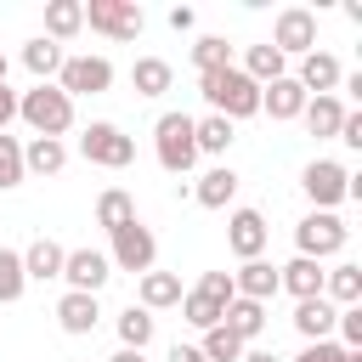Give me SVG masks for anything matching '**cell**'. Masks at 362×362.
<instances>
[{"instance_id":"1","label":"cell","mask_w":362,"mask_h":362,"mask_svg":"<svg viewBox=\"0 0 362 362\" xmlns=\"http://www.w3.org/2000/svg\"><path fill=\"white\" fill-rule=\"evenodd\" d=\"M198 96H204V102H209V113H221L226 124H238V119H255V113H260V85H255L243 68L198 74Z\"/></svg>"},{"instance_id":"2","label":"cell","mask_w":362,"mask_h":362,"mask_svg":"<svg viewBox=\"0 0 362 362\" xmlns=\"http://www.w3.org/2000/svg\"><path fill=\"white\" fill-rule=\"evenodd\" d=\"M17 119H23L34 136L62 141V136L74 130V102H68L57 85H34V90H23V96H17Z\"/></svg>"},{"instance_id":"3","label":"cell","mask_w":362,"mask_h":362,"mask_svg":"<svg viewBox=\"0 0 362 362\" xmlns=\"http://www.w3.org/2000/svg\"><path fill=\"white\" fill-rule=\"evenodd\" d=\"M153 153L170 175H187L198 164V141H192V113H158L153 124Z\"/></svg>"},{"instance_id":"4","label":"cell","mask_w":362,"mask_h":362,"mask_svg":"<svg viewBox=\"0 0 362 362\" xmlns=\"http://www.w3.org/2000/svg\"><path fill=\"white\" fill-rule=\"evenodd\" d=\"M300 187H305V198H311L317 209H334V204H345V198H362V181H356L345 164H334V158H311V164L300 170Z\"/></svg>"},{"instance_id":"5","label":"cell","mask_w":362,"mask_h":362,"mask_svg":"<svg viewBox=\"0 0 362 362\" xmlns=\"http://www.w3.org/2000/svg\"><path fill=\"white\" fill-rule=\"evenodd\" d=\"M79 153H85L90 164H102V170H124V164H136V136H124L119 124L96 119V124H85Z\"/></svg>"},{"instance_id":"6","label":"cell","mask_w":362,"mask_h":362,"mask_svg":"<svg viewBox=\"0 0 362 362\" xmlns=\"http://www.w3.org/2000/svg\"><path fill=\"white\" fill-rule=\"evenodd\" d=\"M345 238H351V226H345L334 209H311V215L294 226V243H300L305 260H328V255H339Z\"/></svg>"},{"instance_id":"7","label":"cell","mask_w":362,"mask_h":362,"mask_svg":"<svg viewBox=\"0 0 362 362\" xmlns=\"http://www.w3.org/2000/svg\"><path fill=\"white\" fill-rule=\"evenodd\" d=\"M85 28H96L107 40H136L147 28V17L136 0H85Z\"/></svg>"},{"instance_id":"8","label":"cell","mask_w":362,"mask_h":362,"mask_svg":"<svg viewBox=\"0 0 362 362\" xmlns=\"http://www.w3.org/2000/svg\"><path fill=\"white\" fill-rule=\"evenodd\" d=\"M113 85V62L107 57H62L57 68V90L74 102V96H102Z\"/></svg>"},{"instance_id":"9","label":"cell","mask_w":362,"mask_h":362,"mask_svg":"<svg viewBox=\"0 0 362 362\" xmlns=\"http://www.w3.org/2000/svg\"><path fill=\"white\" fill-rule=\"evenodd\" d=\"M113 238V255H107V266H119V272H153V260H158V238H153V226H141V221H130V226H119V232H107Z\"/></svg>"},{"instance_id":"10","label":"cell","mask_w":362,"mask_h":362,"mask_svg":"<svg viewBox=\"0 0 362 362\" xmlns=\"http://www.w3.org/2000/svg\"><path fill=\"white\" fill-rule=\"evenodd\" d=\"M266 45L283 51V57H305V51H317V11H305V6H283L277 23H272V40H266Z\"/></svg>"},{"instance_id":"11","label":"cell","mask_w":362,"mask_h":362,"mask_svg":"<svg viewBox=\"0 0 362 362\" xmlns=\"http://www.w3.org/2000/svg\"><path fill=\"white\" fill-rule=\"evenodd\" d=\"M226 243L238 260H260L266 255V215L260 209H232L226 215Z\"/></svg>"},{"instance_id":"12","label":"cell","mask_w":362,"mask_h":362,"mask_svg":"<svg viewBox=\"0 0 362 362\" xmlns=\"http://www.w3.org/2000/svg\"><path fill=\"white\" fill-rule=\"evenodd\" d=\"M62 277H68V288H74V294H96V288L113 277V266H107V255H102V249H68Z\"/></svg>"},{"instance_id":"13","label":"cell","mask_w":362,"mask_h":362,"mask_svg":"<svg viewBox=\"0 0 362 362\" xmlns=\"http://www.w3.org/2000/svg\"><path fill=\"white\" fill-rule=\"evenodd\" d=\"M294 79H300V90H305V96H334V90H339V79H345V68H339V57H328V51H305Z\"/></svg>"},{"instance_id":"14","label":"cell","mask_w":362,"mask_h":362,"mask_svg":"<svg viewBox=\"0 0 362 362\" xmlns=\"http://www.w3.org/2000/svg\"><path fill=\"white\" fill-rule=\"evenodd\" d=\"M232 294L266 305V300L277 294V266H272V260H243V266L232 272Z\"/></svg>"},{"instance_id":"15","label":"cell","mask_w":362,"mask_h":362,"mask_svg":"<svg viewBox=\"0 0 362 362\" xmlns=\"http://www.w3.org/2000/svg\"><path fill=\"white\" fill-rule=\"evenodd\" d=\"M260 113H272V119H300V113H305V90H300V79L283 74V79L260 85Z\"/></svg>"},{"instance_id":"16","label":"cell","mask_w":362,"mask_h":362,"mask_svg":"<svg viewBox=\"0 0 362 362\" xmlns=\"http://www.w3.org/2000/svg\"><path fill=\"white\" fill-rule=\"evenodd\" d=\"M334 322H339V305H328L322 294H317V300H294V328H300V339H305V345L328 339V334H334Z\"/></svg>"},{"instance_id":"17","label":"cell","mask_w":362,"mask_h":362,"mask_svg":"<svg viewBox=\"0 0 362 362\" xmlns=\"http://www.w3.org/2000/svg\"><path fill=\"white\" fill-rule=\"evenodd\" d=\"M345 113H351V107H345L339 96H305V113H300V119H305V130H311L317 141H334L339 124H345Z\"/></svg>"},{"instance_id":"18","label":"cell","mask_w":362,"mask_h":362,"mask_svg":"<svg viewBox=\"0 0 362 362\" xmlns=\"http://www.w3.org/2000/svg\"><path fill=\"white\" fill-rule=\"evenodd\" d=\"M277 288H288L294 300H317V294H322V260L294 255L288 266H277Z\"/></svg>"},{"instance_id":"19","label":"cell","mask_w":362,"mask_h":362,"mask_svg":"<svg viewBox=\"0 0 362 362\" xmlns=\"http://www.w3.org/2000/svg\"><path fill=\"white\" fill-rule=\"evenodd\" d=\"M181 277L175 272H141V283H136V300H141V311H170V305H181Z\"/></svg>"},{"instance_id":"20","label":"cell","mask_w":362,"mask_h":362,"mask_svg":"<svg viewBox=\"0 0 362 362\" xmlns=\"http://www.w3.org/2000/svg\"><path fill=\"white\" fill-rule=\"evenodd\" d=\"M192 198H198L204 209H226V204L238 198V170H232V164L204 170V175H198V187H192Z\"/></svg>"},{"instance_id":"21","label":"cell","mask_w":362,"mask_h":362,"mask_svg":"<svg viewBox=\"0 0 362 362\" xmlns=\"http://www.w3.org/2000/svg\"><path fill=\"white\" fill-rule=\"evenodd\" d=\"M62 260H68V249H62V243H51V238H34V243L23 249V277H34V283H51V277H62Z\"/></svg>"},{"instance_id":"22","label":"cell","mask_w":362,"mask_h":362,"mask_svg":"<svg viewBox=\"0 0 362 362\" xmlns=\"http://www.w3.org/2000/svg\"><path fill=\"white\" fill-rule=\"evenodd\" d=\"M322 300H328V305H339V311H345V305H362V266H351V260H345V266L322 272Z\"/></svg>"},{"instance_id":"23","label":"cell","mask_w":362,"mask_h":362,"mask_svg":"<svg viewBox=\"0 0 362 362\" xmlns=\"http://www.w3.org/2000/svg\"><path fill=\"white\" fill-rule=\"evenodd\" d=\"M96 317H102L96 294H74V288H68V294L57 300V322H62V334H90Z\"/></svg>"},{"instance_id":"24","label":"cell","mask_w":362,"mask_h":362,"mask_svg":"<svg viewBox=\"0 0 362 362\" xmlns=\"http://www.w3.org/2000/svg\"><path fill=\"white\" fill-rule=\"evenodd\" d=\"M221 328L232 334V339H260V328H266V305H255V300H232L226 311H221Z\"/></svg>"},{"instance_id":"25","label":"cell","mask_w":362,"mask_h":362,"mask_svg":"<svg viewBox=\"0 0 362 362\" xmlns=\"http://www.w3.org/2000/svg\"><path fill=\"white\" fill-rule=\"evenodd\" d=\"M79 28H85V0H51V6H45V40L62 45V40H74Z\"/></svg>"},{"instance_id":"26","label":"cell","mask_w":362,"mask_h":362,"mask_svg":"<svg viewBox=\"0 0 362 362\" xmlns=\"http://www.w3.org/2000/svg\"><path fill=\"white\" fill-rule=\"evenodd\" d=\"M62 164H68V147L51 141V136H34V141L23 147V175H57Z\"/></svg>"},{"instance_id":"27","label":"cell","mask_w":362,"mask_h":362,"mask_svg":"<svg viewBox=\"0 0 362 362\" xmlns=\"http://www.w3.org/2000/svg\"><path fill=\"white\" fill-rule=\"evenodd\" d=\"M62 57H68V51H62V45H57V40H45V34H40V40H28V45H23V68H28V74H34V79H40V85H51V74H57V68H62Z\"/></svg>"},{"instance_id":"28","label":"cell","mask_w":362,"mask_h":362,"mask_svg":"<svg viewBox=\"0 0 362 362\" xmlns=\"http://www.w3.org/2000/svg\"><path fill=\"white\" fill-rule=\"evenodd\" d=\"M170 79H175V68H170L164 57H136V68H130L136 96H164V90H170Z\"/></svg>"},{"instance_id":"29","label":"cell","mask_w":362,"mask_h":362,"mask_svg":"<svg viewBox=\"0 0 362 362\" xmlns=\"http://www.w3.org/2000/svg\"><path fill=\"white\" fill-rule=\"evenodd\" d=\"M243 74H249L255 85H272V79L288 74V57L272 51V45H249V51H243Z\"/></svg>"},{"instance_id":"30","label":"cell","mask_w":362,"mask_h":362,"mask_svg":"<svg viewBox=\"0 0 362 362\" xmlns=\"http://www.w3.org/2000/svg\"><path fill=\"white\" fill-rule=\"evenodd\" d=\"M130 221H136V198H130L124 187H107V192L96 198V226L119 232V226H130Z\"/></svg>"},{"instance_id":"31","label":"cell","mask_w":362,"mask_h":362,"mask_svg":"<svg viewBox=\"0 0 362 362\" xmlns=\"http://www.w3.org/2000/svg\"><path fill=\"white\" fill-rule=\"evenodd\" d=\"M192 141H198V153H226L238 141V130L221 113H204V119H192Z\"/></svg>"},{"instance_id":"32","label":"cell","mask_w":362,"mask_h":362,"mask_svg":"<svg viewBox=\"0 0 362 362\" xmlns=\"http://www.w3.org/2000/svg\"><path fill=\"white\" fill-rule=\"evenodd\" d=\"M147 345H153V311L141 305L119 311V351H147Z\"/></svg>"},{"instance_id":"33","label":"cell","mask_w":362,"mask_h":362,"mask_svg":"<svg viewBox=\"0 0 362 362\" xmlns=\"http://www.w3.org/2000/svg\"><path fill=\"white\" fill-rule=\"evenodd\" d=\"M23 288H28V277H23V255H17V249H0V305H17Z\"/></svg>"},{"instance_id":"34","label":"cell","mask_w":362,"mask_h":362,"mask_svg":"<svg viewBox=\"0 0 362 362\" xmlns=\"http://www.w3.org/2000/svg\"><path fill=\"white\" fill-rule=\"evenodd\" d=\"M192 68H198V74H215V68H232V45H226L221 34H204V40L192 45Z\"/></svg>"},{"instance_id":"35","label":"cell","mask_w":362,"mask_h":362,"mask_svg":"<svg viewBox=\"0 0 362 362\" xmlns=\"http://www.w3.org/2000/svg\"><path fill=\"white\" fill-rule=\"evenodd\" d=\"M198 351H204V362H238L249 345H243V339H232V334L215 322V328H204V345H198Z\"/></svg>"},{"instance_id":"36","label":"cell","mask_w":362,"mask_h":362,"mask_svg":"<svg viewBox=\"0 0 362 362\" xmlns=\"http://www.w3.org/2000/svg\"><path fill=\"white\" fill-rule=\"evenodd\" d=\"M221 311H226V305H215V300H204L198 288H187V294H181V317H187L192 328H215V322H221Z\"/></svg>"},{"instance_id":"37","label":"cell","mask_w":362,"mask_h":362,"mask_svg":"<svg viewBox=\"0 0 362 362\" xmlns=\"http://www.w3.org/2000/svg\"><path fill=\"white\" fill-rule=\"evenodd\" d=\"M23 187V141L17 136H0V192Z\"/></svg>"},{"instance_id":"38","label":"cell","mask_w":362,"mask_h":362,"mask_svg":"<svg viewBox=\"0 0 362 362\" xmlns=\"http://www.w3.org/2000/svg\"><path fill=\"white\" fill-rule=\"evenodd\" d=\"M198 294L215 300V305H232V300H238V294H232V272H204V277H198Z\"/></svg>"},{"instance_id":"39","label":"cell","mask_w":362,"mask_h":362,"mask_svg":"<svg viewBox=\"0 0 362 362\" xmlns=\"http://www.w3.org/2000/svg\"><path fill=\"white\" fill-rule=\"evenodd\" d=\"M339 334H345V351H362V305H345L339 311V322H334Z\"/></svg>"},{"instance_id":"40","label":"cell","mask_w":362,"mask_h":362,"mask_svg":"<svg viewBox=\"0 0 362 362\" xmlns=\"http://www.w3.org/2000/svg\"><path fill=\"white\" fill-rule=\"evenodd\" d=\"M345 356H351L345 345H334V339H317V345H305L294 362H345Z\"/></svg>"},{"instance_id":"41","label":"cell","mask_w":362,"mask_h":362,"mask_svg":"<svg viewBox=\"0 0 362 362\" xmlns=\"http://www.w3.org/2000/svg\"><path fill=\"white\" fill-rule=\"evenodd\" d=\"M334 141H345V147H362V113H345V124H339V136Z\"/></svg>"},{"instance_id":"42","label":"cell","mask_w":362,"mask_h":362,"mask_svg":"<svg viewBox=\"0 0 362 362\" xmlns=\"http://www.w3.org/2000/svg\"><path fill=\"white\" fill-rule=\"evenodd\" d=\"M17 119V90L11 85H0V136H6V124Z\"/></svg>"},{"instance_id":"43","label":"cell","mask_w":362,"mask_h":362,"mask_svg":"<svg viewBox=\"0 0 362 362\" xmlns=\"http://www.w3.org/2000/svg\"><path fill=\"white\" fill-rule=\"evenodd\" d=\"M192 23H198V17H192V6H170V28H175V34H187Z\"/></svg>"},{"instance_id":"44","label":"cell","mask_w":362,"mask_h":362,"mask_svg":"<svg viewBox=\"0 0 362 362\" xmlns=\"http://www.w3.org/2000/svg\"><path fill=\"white\" fill-rule=\"evenodd\" d=\"M164 362H204V351H198V345H170Z\"/></svg>"},{"instance_id":"45","label":"cell","mask_w":362,"mask_h":362,"mask_svg":"<svg viewBox=\"0 0 362 362\" xmlns=\"http://www.w3.org/2000/svg\"><path fill=\"white\" fill-rule=\"evenodd\" d=\"M238 362H277V356H272V351H243Z\"/></svg>"},{"instance_id":"46","label":"cell","mask_w":362,"mask_h":362,"mask_svg":"<svg viewBox=\"0 0 362 362\" xmlns=\"http://www.w3.org/2000/svg\"><path fill=\"white\" fill-rule=\"evenodd\" d=\"M107 362H147L141 351H119V356H107Z\"/></svg>"},{"instance_id":"47","label":"cell","mask_w":362,"mask_h":362,"mask_svg":"<svg viewBox=\"0 0 362 362\" xmlns=\"http://www.w3.org/2000/svg\"><path fill=\"white\" fill-rule=\"evenodd\" d=\"M6 68H11V62H6V51H0V85H6Z\"/></svg>"}]
</instances>
